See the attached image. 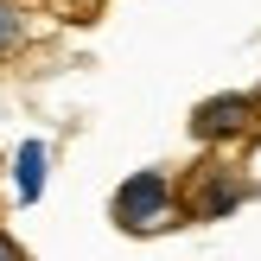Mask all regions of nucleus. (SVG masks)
<instances>
[{
  "label": "nucleus",
  "mask_w": 261,
  "mask_h": 261,
  "mask_svg": "<svg viewBox=\"0 0 261 261\" xmlns=\"http://www.w3.org/2000/svg\"><path fill=\"white\" fill-rule=\"evenodd\" d=\"M249 198H255V185L236 178L229 166H198L178 204H185V223H217V217H229L236 204H249Z\"/></svg>",
  "instance_id": "2"
},
{
  "label": "nucleus",
  "mask_w": 261,
  "mask_h": 261,
  "mask_svg": "<svg viewBox=\"0 0 261 261\" xmlns=\"http://www.w3.org/2000/svg\"><path fill=\"white\" fill-rule=\"evenodd\" d=\"M64 7H70V13H76V19H89V13H96V7H102V0H64Z\"/></svg>",
  "instance_id": "6"
},
{
  "label": "nucleus",
  "mask_w": 261,
  "mask_h": 261,
  "mask_svg": "<svg viewBox=\"0 0 261 261\" xmlns=\"http://www.w3.org/2000/svg\"><path fill=\"white\" fill-rule=\"evenodd\" d=\"M198 140H255L261 134V96H211L191 115Z\"/></svg>",
  "instance_id": "3"
},
{
  "label": "nucleus",
  "mask_w": 261,
  "mask_h": 261,
  "mask_svg": "<svg viewBox=\"0 0 261 261\" xmlns=\"http://www.w3.org/2000/svg\"><path fill=\"white\" fill-rule=\"evenodd\" d=\"M115 229H127V236H160V229L185 223V204H178V185L172 172H160V166H147V172L121 178L115 185V204H109Z\"/></svg>",
  "instance_id": "1"
},
{
  "label": "nucleus",
  "mask_w": 261,
  "mask_h": 261,
  "mask_svg": "<svg viewBox=\"0 0 261 261\" xmlns=\"http://www.w3.org/2000/svg\"><path fill=\"white\" fill-rule=\"evenodd\" d=\"M25 38H32V19H25V7H13V0H0V64L19 58Z\"/></svg>",
  "instance_id": "5"
},
{
  "label": "nucleus",
  "mask_w": 261,
  "mask_h": 261,
  "mask_svg": "<svg viewBox=\"0 0 261 261\" xmlns=\"http://www.w3.org/2000/svg\"><path fill=\"white\" fill-rule=\"evenodd\" d=\"M0 261H19V242L13 236H0Z\"/></svg>",
  "instance_id": "7"
},
{
  "label": "nucleus",
  "mask_w": 261,
  "mask_h": 261,
  "mask_svg": "<svg viewBox=\"0 0 261 261\" xmlns=\"http://www.w3.org/2000/svg\"><path fill=\"white\" fill-rule=\"evenodd\" d=\"M45 140H25L19 153H13V185H19V204H38V191H45Z\"/></svg>",
  "instance_id": "4"
}]
</instances>
